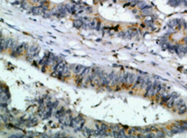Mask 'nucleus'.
<instances>
[{"label":"nucleus","instance_id":"10","mask_svg":"<svg viewBox=\"0 0 187 138\" xmlns=\"http://www.w3.org/2000/svg\"><path fill=\"white\" fill-rule=\"evenodd\" d=\"M64 114H65V111H64V108H61L60 110H58V111L56 112V117L57 118H61L62 116H63Z\"/></svg>","mask_w":187,"mask_h":138},{"label":"nucleus","instance_id":"7","mask_svg":"<svg viewBox=\"0 0 187 138\" xmlns=\"http://www.w3.org/2000/svg\"><path fill=\"white\" fill-rule=\"evenodd\" d=\"M61 74H62V76H63L64 78L70 76V74H71V71H70V67H69V65H65V68H64V70L62 71V72Z\"/></svg>","mask_w":187,"mask_h":138},{"label":"nucleus","instance_id":"3","mask_svg":"<svg viewBox=\"0 0 187 138\" xmlns=\"http://www.w3.org/2000/svg\"><path fill=\"white\" fill-rule=\"evenodd\" d=\"M145 96L146 98H150V97L155 96V91H154V87H153V83L152 82H150L146 88V95Z\"/></svg>","mask_w":187,"mask_h":138},{"label":"nucleus","instance_id":"12","mask_svg":"<svg viewBox=\"0 0 187 138\" xmlns=\"http://www.w3.org/2000/svg\"><path fill=\"white\" fill-rule=\"evenodd\" d=\"M32 3H34V4H39V3H42V0H32Z\"/></svg>","mask_w":187,"mask_h":138},{"label":"nucleus","instance_id":"4","mask_svg":"<svg viewBox=\"0 0 187 138\" xmlns=\"http://www.w3.org/2000/svg\"><path fill=\"white\" fill-rule=\"evenodd\" d=\"M85 69H86V67H84L82 65H76L73 69V72H74V74L80 76L83 71H85Z\"/></svg>","mask_w":187,"mask_h":138},{"label":"nucleus","instance_id":"2","mask_svg":"<svg viewBox=\"0 0 187 138\" xmlns=\"http://www.w3.org/2000/svg\"><path fill=\"white\" fill-rule=\"evenodd\" d=\"M25 50H28V45L26 44V43H22L21 45L16 46V47L13 50V51H14L13 54H14V55H19V54H21L24 51H25Z\"/></svg>","mask_w":187,"mask_h":138},{"label":"nucleus","instance_id":"8","mask_svg":"<svg viewBox=\"0 0 187 138\" xmlns=\"http://www.w3.org/2000/svg\"><path fill=\"white\" fill-rule=\"evenodd\" d=\"M83 24H84V22H82V20H81V19H77V20L73 21V25L76 28H81L83 26Z\"/></svg>","mask_w":187,"mask_h":138},{"label":"nucleus","instance_id":"6","mask_svg":"<svg viewBox=\"0 0 187 138\" xmlns=\"http://www.w3.org/2000/svg\"><path fill=\"white\" fill-rule=\"evenodd\" d=\"M44 10L45 9L43 8V6H36V7H33L32 8V12L34 14H43L44 13Z\"/></svg>","mask_w":187,"mask_h":138},{"label":"nucleus","instance_id":"9","mask_svg":"<svg viewBox=\"0 0 187 138\" xmlns=\"http://www.w3.org/2000/svg\"><path fill=\"white\" fill-rule=\"evenodd\" d=\"M174 101H175V98H173V97H170L168 100L166 101V106L167 107H172L174 105Z\"/></svg>","mask_w":187,"mask_h":138},{"label":"nucleus","instance_id":"11","mask_svg":"<svg viewBox=\"0 0 187 138\" xmlns=\"http://www.w3.org/2000/svg\"><path fill=\"white\" fill-rule=\"evenodd\" d=\"M186 110H187V107H185L184 105H182L181 107H179V110H178V113L182 115V114H183V113H185V112H186Z\"/></svg>","mask_w":187,"mask_h":138},{"label":"nucleus","instance_id":"1","mask_svg":"<svg viewBox=\"0 0 187 138\" xmlns=\"http://www.w3.org/2000/svg\"><path fill=\"white\" fill-rule=\"evenodd\" d=\"M137 77V75L133 73H125V83L127 85H132L135 83Z\"/></svg>","mask_w":187,"mask_h":138},{"label":"nucleus","instance_id":"5","mask_svg":"<svg viewBox=\"0 0 187 138\" xmlns=\"http://www.w3.org/2000/svg\"><path fill=\"white\" fill-rule=\"evenodd\" d=\"M143 81H144V78L141 77V76H137V79H136V81L134 83V89H137V88H141L142 84H143Z\"/></svg>","mask_w":187,"mask_h":138}]
</instances>
